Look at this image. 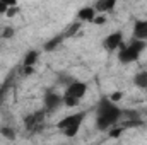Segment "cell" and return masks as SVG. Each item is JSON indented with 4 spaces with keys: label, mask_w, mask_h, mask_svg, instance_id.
Masks as SVG:
<instances>
[{
    "label": "cell",
    "mask_w": 147,
    "mask_h": 145,
    "mask_svg": "<svg viewBox=\"0 0 147 145\" xmlns=\"http://www.w3.org/2000/svg\"><path fill=\"white\" fill-rule=\"evenodd\" d=\"M123 118V109L118 104L111 103L108 96H103L98 103L96 108V118H94V126L98 132H110L113 126L120 123Z\"/></svg>",
    "instance_id": "cell-1"
},
{
    "label": "cell",
    "mask_w": 147,
    "mask_h": 145,
    "mask_svg": "<svg viewBox=\"0 0 147 145\" xmlns=\"http://www.w3.org/2000/svg\"><path fill=\"white\" fill-rule=\"evenodd\" d=\"M86 116H87V111H74L72 114H67L65 118H62V119L57 123V128H58L67 138H74V137L80 132Z\"/></svg>",
    "instance_id": "cell-2"
},
{
    "label": "cell",
    "mask_w": 147,
    "mask_h": 145,
    "mask_svg": "<svg viewBox=\"0 0 147 145\" xmlns=\"http://www.w3.org/2000/svg\"><path fill=\"white\" fill-rule=\"evenodd\" d=\"M146 41H139V39H132L128 44L125 43L120 50H118V62L120 63H123V65H130V63H135L139 58H140V55H142V51L146 50Z\"/></svg>",
    "instance_id": "cell-3"
},
{
    "label": "cell",
    "mask_w": 147,
    "mask_h": 145,
    "mask_svg": "<svg viewBox=\"0 0 147 145\" xmlns=\"http://www.w3.org/2000/svg\"><path fill=\"white\" fill-rule=\"evenodd\" d=\"M43 106L46 113H55L57 109H60L63 106V94L55 92V91H48L43 96Z\"/></svg>",
    "instance_id": "cell-4"
},
{
    "label": "cell",
    "mask_w": 147,
    "mask_h": 145,
    "mask_svg": "<svg viewBox=\"0 0 147 145\" xmlns=\"http://www.w3.org/2000/svg\"><path fill=\"white\" fill-rule=\"evenodd\" d=\"M45 116H46V111H45V109L34 111V113L28 114V116L24 118V126H26V130H28L29 133H36L38 130L43 126V123H45Z\"/></svg>",
    "instance_id": "cell-5"
},
{
    "label": "cell",
    "mask_w": 147,
    "mask_h": 145,
    "mask_svg": "<svg viewBox=\"0 0 147 145\" xmlns=\"http://www.w3.org/2000/svg\"><path fill=\"white\" fill-rule=\"evenodd\" d=\"M123 44H125V39H123V33L121 31H113V33H110L108 36L103 39V48L108 53L118 51Z\"/></svg>",
    "instance_id": "cell-6"
},
{
    "label": "cell",
    "mask_w": 147,
    "mask_h": 145,
    "mask_svg": "<svg viewBox=\"0 0 147 145\" xmlns=\"http://www.w3.org/2000/svg\"><path fill=\"white\" fill-rule=\"evenodd\" d=\"M86 92H87V84L82 82V80H77V79H75L72 84H69V85L65 87L63 96L72 97V99H77V101H82L84 96H86Z\"/></svg>",
    "instance_id": "cell-7"
},
{
    "label": "cell",
    "mask_w": 147,
    "mask_h": 145,
    "mask_svg": "<svg viewBox=\"0 0 147 145\" xmlns=\"http://www.w3.org/2000/svg\"><path fill=\"white\" fill-rule=\"evenodd\" d=\"M96 15H98V12L92 5H86V7L79 9V12H77V19L80 22H92L96 19Z\"/></svg>",
    "instance_id": "cell-8"
},
{
    "label": "cell",
    "mask_w": 147,
    "mask_h": 145,
    "mask_svg": "<svg viewBox=\"0 0 147 145\" xmlns=\"http://www.w3.org/2000/svg\"><path fill=\"white\" fill-rule=\"evenodd\" d=\"M134 39L146 41L147 39V19H139L134 24Z\"/></svg>",
    "instance_id": "cell-9"
},
{
    "label": "cell",
    "mask_w": 147,
    "mask_h": 145,
    "mask_svg": "<svg viewBox=\"0 0 147 145\" xmlns=\"http://www.w3.org/2000/svg\"><path fill=\"white\" fill-rule=\"evenodd\" d=\"M38 60H39V51H38V50H29V51H26V55H24L22 65H24V68H34V65L38 63Z\"/></svg>",
    "instance_id": "cell-10"
},
{
    "label": "cell",
    "mask_w": 147,
    "mask_h": 145,
    "mask_svg": "<svg viewBox=\"0 0 147 145\" xmlns=\"http://www.w3.org/2000/svg\"><path fill=\"white\" fill-rule=\"evenodd\" d=\"M92 7L96 9L98 14H106V12H110V10H113L116 7V0H99Z\"/></svg>",
    "instance_id": "cell-11"
},
{
    "label": "cell",
    "mask_w": 147,
    "mask_h": 145,
    "mask_svg": "<svg viewBox=\"0 0 147 145\" xmlns=\"http://www.w3.org/2000/svg\"><path fill=\"white\" fill-rule=\"evenodd\" d=\"M134 85L140 91H147V70H139L134 75Z\"/></svg>",
    "instance_id": "cell-12"
},
{
    "label": "cell",
    "mask_w": 147,
    "mask_h": 145,
    "mask_svg": "<svg viewBox=\"0 0 147 145\" xmlns=\"http://www.w3.org/2000/svg\"><path fill=\"white\" fill-rule=\"evenodd\" d=\"M63 34H58V36L51 38L50 41H46V44H45V51H53L58 44H62V41H63Z\"/></svg>",
    "instance_id": "cell-13"
},
{
    "label": "cell",
    "mask_w": 147,
    "mask_h": 145,
    "mask_svg": "<svg viewBox=\"0 0 147 145\" xmlns=\"http://www.w3.org/2000/svg\"><path fill=\"white\" fill-rule=\"evenodd\" d=\"M0 133L7 138V140H14L16 138V130L12 126H2L0 128Z\"/></svg>",
    "instance_id": "cell-14"
},
{
    "label": "cell",
    "mask_w": 147,
    "mask_h": 145,
    "mask_svg": "<svg viewBox=\"0 0 147 145\" xmlns=\"http://www.w3.org/2000/svg\"><path fill=\"white\" fill-rule=\"evenodd\" d=\"M74 80V77H70V75H67V73H58V84H62V85H69V84H72Z\"/></svg>",
    "instance_id": "cell-15"
},
{
    "label": "cell",
    "mask_w": 147,
    "mask_h": 145,
    "mask_svg": "<svg viewBox=\"0 0 147 145\" xmlns=\"http://www.w3.org/2000/svg\"><path fill=\"white\" fill-rule=\"evenodd\" d=\"M121 97H123V92L121 91H113L111 94H108V99H110L111 103H115V104H118L121 101Z\"/></svg>",
    "instance_id": "cell-16"
},
{
    "label": "cell",
    "mask_w": 147,
    "mask_h": 145,
    "mask_svg": "<svg viewBox=\"0 0 147 145\" xmlns=\"http://www.w3.org/2000/svg\"><path fill=\"white\" fill-rule=\"evenodd\" d=\"M80 104V101H77V99H72V97H67V96H63V106L65 108H77Z\"/></svg>",
    "instance_id": "cell-17"
},
{
    "label": "cell",
    "mask_w": 147,
    "mask_h": 145,
    "mask_svg": "<svg viewBox=\"0 0 147 145\" xmlns=\"http://www.w3.org/2000/svg\"><path fill=\"white\" fill-rule=\"evenodd\" d=\"M14 28H10V26H7V28H3V31L0 33V38L2 39H10V38H14Z\"/></svg>",
    "instance_id": "cell-18"
},
{
    "label": "cell",
    "mask_w": 147,
    "mask_h": 145,
    "mask_svg": "<svg viewBox=\"0 0 147 145\" xmlns=\"http://www.w3.org/2000/svg\"><path fill=\"white\" fill-rule=\"evenodd\" d=\"M10 5H16V3H9V2H0V14H5V15H7V12H9Z\"/></svg>",
    "instance_id": "cell-19"
},
{
    "label": "cell",
    "mask_w": 147,
    "mask_h": 145,
    "mask_svg": "<svg viewBox=\"0 0 147 145\" xmlns=\"http://www.w3.org/2000/svg\"><path fill=\"white\" fill-rule=\"evenodd\" d=\"M105 22H106V17H105V15H101V14H98V15H96V19L92 21V24H105Z\"/></svg>",
    "instance_id": "cell-20"
},
{
    "label": "cell",
    "mask_w": 147,
    "mask_h": 145,
    "mask_svg": "<svg viewBox=\"0 0 147 145\" xmlns=\"http://www.w3.org/2000/svg\"><path fill=\"white\" fill-rule=\"evenodd\" d=\"M2 96H3V89L0 87V101H2Z\"/></svg>",
    "instance_id": "cell-21"
}]
</instances>
